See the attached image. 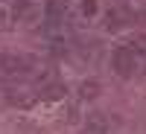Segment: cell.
Listing matches in <instances>:
<instances>
[{
    "mask_svg": "<svg viewBox=\"0 0 146 134\" xmlns=\"http://www.w3.org/2000/svg\"><path fill=\"white\" fill-rule=\"evenodd\" d=\"M79 96H82V99H94V96H100V82H96V79L82 82L79 84Z\"/></svg>",
    "mask_w": 146,
    "mask_h": 134,
    "instance_id": "obj_5",
    "label": "cell"
},
{
    "mask_svg": "<svg viewBox=\"0 0 146 134\" xmlns=\"http://www.w3.org/2000/svg\"><path fill=\"white\" fill-rule=\"evenodd\" d=\"M123 23H126V15H123V12H120V9H108V15H105V29H108V32H117Z\"/></svg>",
    "mask_w": 146,
    "mask_h": 134,
    "instance_id": "obj_3",
    "label": "cell"
},
{
    "mask_svg": "<svg viewBox=\"0 0 146 134\" xmlns=\"http://www.w3.org/2000/svg\"><path fill=\"white\" fill-rule=\"evenodd\" d=\"M32 58L27 55H15V53H0V73L3 76H27L32 70Z\"/></svg>",
    "mask_w": 146,
    "mask_h": 134,
    "instance_id": "obj_2",
    "label": "cell"
},
{
    "mask_svg": "<svg viewBox=\"0 0 146 134\" xmlns=\"http://www.w3.org/2000/svg\"><path fill=\"white\" fill-rule=\"evenodd\" d=\"M129 47H131L137 55H146V35H137V38H131V41H129Z\"/></svg>",
    "mask_w": 146,
    "mask_h": 134,
    "instance_id": "obj_6",
    "label": "cell"
},
{
    "mask_svg": "<svg viewBox=\"0 0 146 134\" xmlns=\"http://www.w3.org/2000/svg\"><path fill=\"white\" fill-rule=\"evenodd\" d=\"M82 15L85 18H94L96 15V0H82Z\"/></svg>",
    "mask_w": 146,
    "mask_h": 134,
    "instance_id": "obj_7",
    "label": "cell"
},
{
    "mask_svg": "<svg viewBox=\"0 0 146 134\" xmlns=\"http://www.w3.org/2000/svg\"><path fill=\"white\" fill-rule=\"evenodd\" d=\"M111 67L120 79H131L137 73V53L131 47H117L111 53Z\"/></svg>",
    "mask_w": 146,
    "mask_h": 134,
    "instance_id": "obj_1",
    "label": "cell"
},
{
    "mask_svg": "<svg viewBox=\"0 0 146 134\" xmlns=\"http://www.w3.org/2000/svg\"><path fill=\"white\" fill-rule=\"evenodd\" d=\"M38 96H41V99H62V96H64V84L53 82V84H47V88H41Z\"/></svg>",
    "mask_w": 146,
    "mask_h": 134,
    "instance_id": "obj_4",
    "label": "cell"
}]
</instances>
